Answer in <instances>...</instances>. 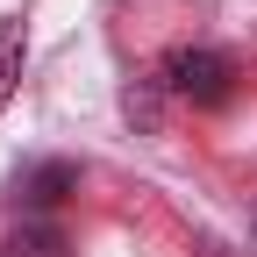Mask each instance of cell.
Returning <instances> with one entry per match:
<instances>
[{
  "label": "cell",
  "instance_id": "obj_4",
  "mask_svg": "<svg viewBox=\"0 0 257 257\" xmlns=\"http://www.w3.org/2000/svg\"><path fill=\"white\" fill-rule=\"evenodd\" d=\"M72 186H79L72 165H43V172H29V179H22V200H29V207H57Z\"/></svg>",
  "mask_w": 257,
  "mask_h": 257
},
{
  "label": "cell",
  "instance_id": "obj_3",
  "mask_svg": "<svg viewBox=\"0 0 257 257\" xmlns=\"http://www.w3.org/2000/svg\"><path fill=\"white\" fill-rule=\"evenodd\" d=\"M0 257H72V243H64L50 221H22V229L0 243Z\"/></svg>",
  "mask_w": 257,
  "mask_h": 257
},
{
  "label": "cell",
  "instance_id": "obj_2",
  "mask_svg": "<svg viewBox=\"0 0 257 257\" xmlns=\"http://www.w3.org/2000/svg\"><path fill=\"white\" fill-rule=\"evenodd\" d=\"M22 57H29V22L8 15V22H0V107H8L15 86H22Z\"/></svg>",
  "mask_w": 257,
  "mask_h": 257
},
{
  "label": "cell",
  "instance_id": "obj_1",
  "mask_svg": "<svg viewBox=\"0 0 257 257\" xmlns=\"http://www.w3.org/2000/svg\"><path fill=\"white\" fill-rule=\"evenodd\" d=\"M157 86H165L172 100H186V107H221L236 93V64L221 50H207V43H179L157 64Z\"/></svg>",
  "mask_w": 257,
  "mask_h": 257
}]
</instances>
